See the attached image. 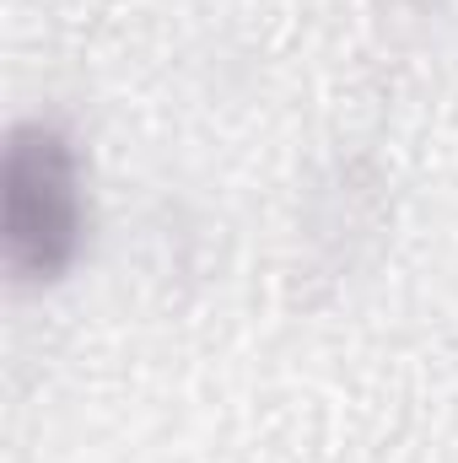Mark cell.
<instances>
[{
    "label": "cell",
    "mask_w": 458,
    "mask_h": 463,
    "mask_svg": "<svg viewBox=\"0 0 458 463\" xmlns=\"http://www.w3.org/2000/svg\"><path fill=\"white\" fill-rule=\"evenodd\" d=\"M0 242L22 286L60 280L87 242V173L65 124L22 118L5 135L0 167Z\"/></svg>",
    "instance_id": "obj_1"
}]
</instances>
